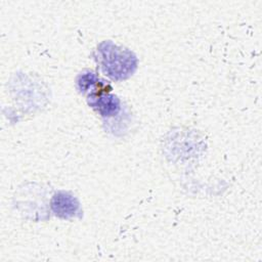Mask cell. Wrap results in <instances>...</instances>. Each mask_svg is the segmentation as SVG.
Returning a JSON list of instances; mask_svg holds the SVG:
<instances>
[{
	"instance_id": "277c9868",
	"label": "cell",
	"mask_w": 262,
	"mask_h": 262,
	"mask_svg": "<svg viewBox=\"0 0 262 262\" xmlns=\"http://www.w3.org/2000/svg\"><path fill=\"white\" fill-rule=\"evenodd\" d=\"M77 86L80 92L85 93L88 91L96 92L98 90H101L103 88L108 87L107 85L103 84L94 74L92 73H83L78 77L77 80Z\"/></svg>"
},
{
	"instance_id": "3957f363",
	"label": "cell",
	"mask_w": 262,
	"mask_h": 262,
	"mask_svg": "<svg viewBox=\"0 0 262 262\" xmlns=\"http://www.w3.org/2000/svg\"><path fill=\"white\" fill-rule=\"evenodd\" d=\"M106 88L89 95V104L103 117L115 116L120 111V100L117 96L108 94Z\"/></svg>"
},
{
	"instance_id": "7a4b0ae2",
	"label": "cell",
	"mask_w": 262,
	"mask_h": 262,
	"mask_svg": "<svg viewBox=\"0 0 262 262\" xmlns=\"http://www.w3.org/2000/svg\"><path fill=\"white\" fill-rule=\"evenodd\" d=\"M50 207L52 212L57 217L63 219L75 217L80 210V204L78 200L66 191L56 192L51 200Z\"/></svg>"
},
{
	"instance_id": "6da1fadb",
	"label": "cell",
	"mask_w": 262,
	"mask_h": 262,
	"mask_svg": "<svg viewBox=\"0 0 262 262\" xmlns=\"http://www.w3.org/2000/svg\"><path fill=\"white\" fill-rule=\"evenodd\" d=\"M98 61L104 74L113 80L129 78L137 68L136 56L128 49L104 41L97 48Z\"/></svg>"
}]
</instances>
